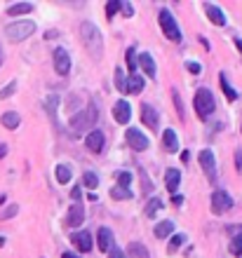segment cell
Here are the masks:
<instances>
[{
    "instance_id": "cell-35",
    "label": "cell",
    "mask_w": 242,
    "mask_h": 258,
    "mask_svg": "<svg viewBox=\"0 0 242 258\" xmlns=\"http://www.w3.org/2000/svg\"><path fill=\"white\" fill-rule=\"evenodd\" d=\"M136 52H134V47H129L127 49V68H129V73L134 75V71H136Z\"/></svg>"
},
{
    "instance_id": "cell-20",
    "label": "cell",
    "mask_w": 242,
    "mask_h": 258,
    "mask_svg": "<svg viewBox=\"0 0 242 258\" xmlns=\"http://www.w3.org/2000/svg\"><path fill=\"white\" fill-rule=\"evenodd\" d=\"M54 174H57V183L66 185L68 181H71V176H73V169H71L68 164H57V169H54Z\"/></svg>"
},
{
    "instance_id": "cell-4",
    "label": "cell",
    "mask_w": 242,
    "mask_h": 258,
    "mask_svg": "<svg viewBox=\"0 0 242 258\" xmlns=\"http://www.w3.org/2000/svg\"><path fill=\"white\" fill-rule=\"evenodd\" d=\"M33 31H35V24L31 19H19V21H12V24H7L5 26L7 40H12V42L26 40V38L33 35Z\"/></svg>"
},
{
    "instance_id": "cell-42",
    "label": "cell",
    "mask_w": 242,
    "mask_h": 258,
    "mask_svg": "<svg viewBox=\"0 0 242 258\" xmlns=\"http://www.w3.org/2000/svg\"><path fill=\"white\" fill-rule=\"evenodd\" d=\"M186 68H188L190 73H195V75L202 73V66H200V63H195V61H188V63H186Z\"/></svg>"
},
{
    "instance_id": "cell-47",
    "label": "cell",
    "mask_w": 242,
    "mask_h": 258,
    "mask_svg": "<svg viewBox=\"0 0 242 258\" xmlns=\"http://www.w3.org/2000/svg\"><path fill=\"white\" fill-rule=\"evenodd\" d=\"M172 202H174V204H183V195H174V197H172Z\"/></svg>"
},
{
    "instance_id": "cell-30",
    "label": "cell",
    "mask_w": 242,
    "mask_h": 258,
    "mask_svg": "<svg viewBox=\"0 0 242 258\" xmlns=\"http://www.w3.org/2000/svg\"><path fill=\"white\" fill-rule=\"evenodd\" d=\"M82 185L89 188V190H94L96 185H99V176H96L94 171H85V174H82Z\"/></svg>"
},
{
    "instance_id": "cell-32",
    "label": "cell",
    "mask_w": 242,
    "mask_h": 258,
    "mask_svg": "<svg viewBox=\"0 0 242 258\" xmlns=\"http://www.w3.org/2000/svg\"><path fill=\"white\" fill-rule=\"evenodd\" d=\"M172 99H174L176 113H179V117L183 120V115H186V108H183V101H181V96H179V89H172Z\"/></svg>"
},
{
    "instance_id": "cell-5",
    "label": "cell",
    "mask_w": 242,
    "mask_h": 258,
    "mask_svg": "<svg viewBox=\"0 0 242 258\" xmlns=\"http://www.w3.org/2000/svg\"><path fill=\"white\" fill-rule=\"evenodd\" d=\"M158 21H160L162 33L167 35L172 42H181L183 40L181 28H179V24H176V19L172 17V12H169V10H160V14H158Z\"/></svg>"
},
{
    "instance_id": "cell-26",
    "label": "cell",
    "mask_w": 242,
    "mask_h": 258,
    "mask_svg": "<svg viewBox=\"0 0 242 258\" xmlns=\"http://www.w3.org/2000/svg\"><path fill=\"white\" fill-rule=\"evenodd\" d=\"M127 251L132 258H151V253H148V249L141 244V242H132V244L127 246Z\"/></svg>"
},
{
    "instance_id": "cell-39",
    "label": "cell",
    "mask_w": 242,
    "mask_h": 258,
    "mask_svg": "<svg viewBox=\"0 0 242 258\" xmlns=\"http://www.w3.org/2000/svg\"><path fill=\"white\" fill-rule=\"evenodd\" d=\"M230 251L235 253V256H242V235L233 237V242H230Z\"/></svg>"
},
{
    "instance_id": "cell-8",
    "label": "cell",
    "mask_w": 242,
    "mask_h": 258,
    "mask_svg": "<svg viewBox=\"0 0 242 258\" xmlns=\"http://www.w3.org/2000/svg\"><path fill=\"white\" fill-rule=\"evenodd\" d=\"M233 209V197L228 195L226 190H214L212 192V211L214 214H226V211Z\"/></svg>"
},
{
    "instance_id": "cell-19",
    "label": "cell",
    "mask_w": 242,
    "mask_h": 258,
    "mask_svg": "<svg viewBox=\"0 0 242 258\" xmlns=\"http://www.w3.org/2000/svg\"><path fill=\"white\" fill-rule=\"evenodd\" d=\"M139 63H141L143 73H146L148 78H155V61H153V54H148V52L139 54Z\"/></svg>"
},
{
    "instance_id": "cell-45",
    "label": "cell",
    "mask_w": 242,
    "mask_h": 258,
    "mask_svg": "<svg viewBox=\"0 0 242 258\" xmlns=\"http://www.w3.org/2000/svg\"><path fill=\"white\" fill-rule=\"evenodd\" d=\"M71 197H73L75 202H78V200H80V197H82V190H80V185H78V188H73V190H71Z\"/></svg>"
},
{
    "instance_id": "cell-38",
    "label": "cell",
    "mask_w": 242,
    "mask_h": 258,
    "mask_svg": "<svg viewBox=\"0 0 242 258\" xmlns=\"http://www.w3.org/2000/svg\"><path fill=\"white\" fill-rule=\"evenodd\" d=\"M118 183H120V188H127L132 183V174L129 171H118Z\"/></svg>"
},
{
    "instance_id": "cell-6",
    "label": "cell",
    "mask_w": 242,
    "mask_h": 258,
    "mask_svg": "<svg viewBox=\"0 0 242 258\" xmlns=\"http://www.w3.org/2000/svg\"><path fill=\"white\" fill-rule=\"evenodd\" d=\"M198 160H200V167H202V171H205L207 181H209V183H216V160H214V153L205 148V150H200Z\"/></svg>"
},
{
    "instance_id": "cell-25",
    "label": "cell",
    "mask_w": 242,
    "mask_h": 258,
    "mask_svg": "<svg viewBox=\"0 0 242 258\" xmlns=\"http://www.w3.org/2000/svg\"><path fill=\"white\" fill-rule=\"evenodd\" d=\"M31 10H33L31 3H17V5L7 7V14H10V17H21V14H28Z\"/></svg>"
},
{
    "instance_id": "cell-24",
    "label": "cell",
    "mask_w": 242,
    "mask_h": 258,
    "mask_svg": "<svg viewBox=\"0 0 242 258\" xmlns=\"http://www.w3.org/2000/svg\"><path fill=\"white\" fill-rule=\"evenodd\" d=\"M162 209V200L160 197H151L146 204V209H143V216L146 218H155V214Z\"/></svg>"
},
{
    "instance_id": "cell-1",
    "label": "cell",
    "mask_w": 242,
    "mask_h": 258,
    "mask_svg": "<svg viewBox=\"0 0 242 258\" xmlns=\"http://www.w3.org/2000/svg\"><path fill=\"white\" fill-rule=\"evenodd\" d=\"M99 120V110H96V103L89 101V106H85L82 110H78L71 120H68V127H71V136H80L85 134L87 129L94 127V122Z\"/></svg>"
},
{
    "instance_id": "cell-23",
    "label": "cell",
    "mask_w": 242,
    "mask_h": 258,
    "mask_svg": "<svg viewBox=\"0 0 242 258\" xmlns=\"http://www.w3.org/2000/svg\"><path fill=\"white\" fill-rule=\"evenodd\" d=\"M19 122H21V117H19V113H17V110H7V113H3V127L17 129V127H19Z\"/></svg>"
},
{
    "instance_id": "cell-7",
    "label": "cell",
    "mask_w": 242,
    "mask_h": 258,
    "mask_svg": "<svg viewBox=\"0 0 242 258\" xmlns=\"http://www.w3.org/2000/svg\"><path fill=\"white\" fill-rule=\"evenodd\" d=\"M125 141H127V146L132 150H136V153H141V150H146L148 146H151L148 136H143V132H139V129H134V127H129L127 132H125Z\"/></svg>"
},
{
    "instance_id": "cell-16",
    "label": "cell",
    "mask_w": 242,
    "mask_h": 258,
    "mask_svg": "<svg viewBox=\"0 0 242 258\" xmlns=\"http://www.w3.org/2000/svg\"><path fill=\"white\" fill-rule=\"evenodd\" d=\"M96 246L104 253L113 249V232L108 230V228H99V232H96Z\"/></svg>"
},
{
    "instance_id": "cell-9",
    "label": "cell",
    "mask_w": 242,
    "mask_h": 258,
    "mask_svg": "<svg viewBox=\"0 0 242 258\" xmlns=\"http://www.w3.org/2000/svg\"><path fill=\"white\" fill-rule=\"evenodd\" d=\"M54 68H57V73L59 75H68V71H71V56H68V49L64 47H57L54 49Z\"/></svg>"
},
{
    "instance_id": "cell-29",
    "label": "cell",
    "mask_w": 242,
    "mask_h": 258,
    "mask_svg": "<svg viewBox=\"0 0 242 258\" xmlns=\"http://www.w3.org/2000/svg\"><path fill=\"white\" fill-rule=\"evenodd\" d=\"M115 87H118V92H120V94H125V92H127V78H125L122 66L115 68Z\"/></svg>"
},
{
    "instance_id": "cell-40",
    "label": "cell",
    "mask_w": 242,
    "mask_h": 258,
    "mask_svg": "<svg viewBox=\"0 0 242 258\" xmlns=\"http://www.w3.org/2000/svg\"><path fill=\"white\" fill-rule=\"evenodd\" d=\"M141 185H143V192L153 190V185H151V181H148V176H146V171H143V169H141Z\"/></svg>"
},
{
    "instance_id": "cell-43",
    "label": "cell",
    "mask_w": 242,
    "mask_h": 258,
    "mask_svg": "<svg viewBox=\"0 0 242 258\" xmlns=\"http://www.w3.org/2000/svg\"><path fill=\"white\" fill-rule=\"evenodd\" d=\"M108 258H127V256H125V251H122V249H118V246H113V249L108 251Z\"/></svg>"
},
{
    "instance_id": "cell-15",
    "label": "cell",
    "mask_w": 242,
    "mask_h": 258,
    "mask_svg": "<svg viewBox=\"0 0 242 258\" xmlns=\"http://www.w3.org/2000/svg\"><path fill=\"white\" fill-rule=\"evenodd\" d=\"M205 12H207V17H209V21L214 24V26H226V14H223V10L221 7H216V5H212V3H207L205 5Z\"/></svg>"
},
{
    "instance_id": "cell-46",
    "label": "cell",
    "mask_w": 242,
    "mask_h": 258,
    "mask_svg": "<svg viewBox=\"0 0 242 258\" xmlns=\"http://www.w3.org/2000/svg\"><path fill=\"white\" fill-rule=\"evenodd\" d=\"M5 155H7V146H5V143H0V160H3Z\"/></svg>"
},
{
    "instance_id": "cell-33",
    "label": "cell",
    "mask_w": 242,
    "mask_h": 258,
    "mask_svg": "<svg viewBox=\"0 0 242 258\" xmlns=\"http://www.w3.org/2000/svg\"><path fill=\"white\" fill-rule=\"evenodd\" d=\"M183 242H186V235H174V237H172V244H169V253H174V251H179V246L183 244Z\"/></svg>"
},
{
    "instance_id": "cell-48",
    "label": "cell",
    "mask_w": 242,
    "mask_h": 258,
    "mask_svg": "<svg viewBox=\"0 0 242 258\" xmlns=\"http://www.w3.org/2000/svg\"><path fill=\"white\" fill-rule=\"evenodd\" d=\"M235 47L242 52V38H237V35H235Z\"/></svg>"
},
{
    "instance_id": "cell-11",
    "label": "cell",
    "mask_w": 242,
    "mask_h": 258,
    "mask_svg": "<svg viewBox=\"0 0 242 258\" xmlns=\"http://www.w3.org/2000/svg\"><path fill=\"white\" fill-rule=\"evenodd\" d=\"M113 117L118 124H127L129 117H132V106H129V101H125V99H120V101L113 106Z\"/></svg>"
},
{
    "instance_id": "cell-2",
    "label": "cell",
    "mask_w": 242,
    "mask_h": 258,
    "mask_svg": "<svg viewBox=\"0 0 242 258\" xmlns=\"http://www.w3.org/2000/svg\"><path fill=\"white\" fill-rule=\"evenodd\" d=\"M80 35H82V42H85L87 52L94 56V59H99L101 52H104V38H101V31L92 24V21H82L80 24Z\"/></svg>"
},
{
    "instance_id": "cell-50",
    "label": "cell",
    "mask_w": 242,
    "mask_h": 258,
    "mask_svg": "<svg viewBox=\"0 0 242 258\" xmlns=\"http://www.w3.org/2000/svg\"><path fill=\"white\" fill-rule=\"evenodd\" d=\"M3 61H5V52H3V45H0V66H3Z\"/></svg>"
},
{
    "instance_id": "cell-28",
    "label": "cell",
    "mask_w": 242,
    "mask_h": 258,
    "mask_svg": "<svg viewBox=\"0 0 242 258\" xmlns=\"http://www.w3.org/2000/svg\"><path fill=\"white\" fill-rule=\"evenodd\" d=\"M143 89V78L141 75H129V80H127V92L129 94H139Z\"/></svg>"
},
{
    "instance_id": "cell-41",
    "label": "cell",
    "mask_w": 242,
    "mask_h": 258,
    "mask_svg": "<svg viewBox=\"0 0 242 258\" xmlns=\"http://www.w3.org/2000/svg\"><path fill=\"white\" fill-rule=\"evenodd\" d=\"M120 12L125 14V17H132V14H134V7L129 5V3H120Z\"/></svg>"
},
{
    "instance_id": "cell-17",
    "label": "cell",
    "mask_w": 242,
    "mask_h": 258,
    "mask_svg": "<svg viewBox=\"0 0 242 258\" xmlns=\"http://www.w3.org/2000/svg\"><path fill=\"white\" fill-rule=\"evenodd\" d=\"M162 146H165L167 153H176V150H179V141H176L174 129H165V132H162Z\"/></svg>"
},
{
    "instance_id": "cell-44",
    "label": "cell",
    "mask_w": 242,
    "mask_h": 258,
    "mask_svg": "<svg viewBox=\"0 0 242 258\" xmlns=\"http://www.w3.org/2000/svg\"><path fill=\"white\" fill-rule=\"evenodd\" d=\"M235 169L242 171V148L235 150Z\"/></svg>"
},
{
    "instance_id": "cell-22",
    "label": "cell",
    "mask_w": 242,
    "mask_h": 258,
    "mask_svg": "<svg viewBox=\"0 0 242 258\" xmlns=\"http://www.w3.org/2000/svg\"><path fill=\"white\" fill-rule=\"evenodd\" d=\"M219 82H221V89H223V94H226V99H228V101H235V99H237V92L230 87L228 73H219Z\"/></svg>"
},
{
    "instance_id": "cell-12",
    "label": "cell",
    "mask_w": 242,
    "mask_h": 258,
    "mask_svg": "<svg viewBox=\"0 0 242 258\" xmlns=\"http://www.w3.org/2000/svg\"><path fill=\"white\" fill-rule=\"evenodd\" d=\"M82 221H85V209L80 202H75L66 214V228H78V225H82Z\"/></svg>"
},
{
    "instance_id": "cell-34",
    "label": "cell",
    "mask_w": 242,
    "mask_h": 258,
    "mask_svg": "<svg viewBox=\"0 0 242 258\" xmlns=\"http://www.w3.org/2000/svg\"><path fill=\"white\" fill-rule=\"evenodd\" d=\"M14 89H17V82H7V85H5V87H3V89H0V99H10V96H12L14 94Z\"/></svg>"
},
{
    "instance_id": "cell-18",
    "label": "cell",
    "mask_w": 242,
    "mask_h": 258,
    "mask_svg": "<svg viewBox=\"0 0 242 258\" xmlns=\"http://www.w3.org/2000/svg\"><path fill=\"white\" fill-rule=\"evenodd\" d=\"M165 183H167L169 192H176V188H179V183H181V171L179 169H167V174H165Z\"/></svg>"
},
{
    "instance_id": "cell-51",
    "label": "cell",
    "mask_w": 242,
    "mask_h": 258,
    "mask_svg": "<svg viewBox=\"0 0 242 258\" xmlns=\"http://www.w3.org/2000/svg\"><path fill=\"white\" fill-rule=\"evenodd\" d=\"M61 258H78V256H75V253H68V251H66V253H64V256H61Z\"/></svg>"
},
{
    "instance_id": "cell-10",
    "label": "cell",
    "mask_w": 242,
    "mask_h": 258,
    "mask_svg": "<svg viewBox=\"0 0 242 258\" xmlns=\"http://www.w3.org/2000/svg\"><path fill=\"white\" fill-rule=\"evenodd\" d=\"M104 143H106V136H104V132H99V129H92V132H87V136H85V146H87V150H92V153H101V150H104Z\"/></svg>"
},
{
    "instance_id": "cell-31",
    "label": "cell",
    "mask_w": 242,
    "mask_h": 258,
    "mask_svg": "<svg viewBox=\"0 0 242 258\" xmlns=\"http://www.w3.org/2000/svg\"><path fill=\"white\" fill-rule=\"evenodd\" d=\"M111 197H113V200H132V190L115 185V188H111Z\"/></svg>"
},
{
    "instance_id": "cell-49",
    "label": "cell",
    "mask_w": 242,
    "mask_h": 258,
    "mask_svg": "<svg viewBox=\"0 0 242 258\" xmlns=\"http://www.w3.org/2000/svg\"><path fill=\"white\" fill-rule=\"evenodd\" d=\"M54 35H57V31H47V33H45V38H47V40H52Z\"/></svg>"
},
{
    "instance_id": "cell-14",
    "label": "cell",
    "mask_w": 242,
    "mask_h": 258,
    "mask_svg": "<svg viewBox=\"0 0 242 258\" xmlns=\"http://www.w3.org/2000/svg\"><path fill=\"white\" fill-rule=\"evenodd\" d=\"M71 242H73L78 249H80L82 253H87V251H92V235H89L87 230H78V232H73L71 235Z\"/></svg>"
},
{
    "instance_id": "cell-37",
    "label": "cell",
    "mask_w": 242,
    "mask_h": 258,
    "mask_svg": "<svg viewBox=\"0 0 242 258\" xmlns=\"http://www.w3.org/2000/svg\"><path fill=\"white\" fill-rule=\"evenodd\" d=\"M120 10V0H111L106 5V19H113V14Z\"/></svg>"
},
{
    "instance_id": "cell-13",
    "label": "cell",
    "mask_w": 242,
    "mask_h": 258,
    "mask_svg": "<svg viewBox=\"0 0 242 258\" xmlns=\"http://www.w3.org/2000/svg\"><path fill=\"white\" fill-rule=\"evenodd\" d=\"M158 120H160V115H158V110L151 106V103H141V122L146 124L148 129H158Z\"/></svg>"
},
{
    "instance_id": "cell-27",
    "label": "cell",
    "mask_w": 242,
    "mask_h": 258,
    "mask_svg": "<svg viewBox=\"0 0 242 258\" xmlns=\"http://www.w3.org/2000/svg\"><path fill=\"white\" fill-rule=\"evenodd\" d=\"M174 232V223L172 221H162V223L155 225V237L162 239V237H167V235H172Z\"/></svg>"
},
{
    "instance_id": "cell-36",
    "label": "cell",
    "mask_w": 242,
    "mask_h": 258,
    "mask_svg": "<svg viewBox=\"0 0 242 258\" xmlns=\"http://www.w3.org/2000/svg\"><path fill=\"white\" fill-rule=\"evenodd\" d=\"M17 211H19V207H17V204H10L5 211H0V221H7V218L17 216Z\"/></svg>"
},
{
    "instance_id": "cell-3",
    "label": "cell",
    "mask_w": 242,
    "mask_h": 258,
    "mask_svg": "<svg viewBox=\"0 0 242 258\" xmlns=\"http://www.w3.org/2000/svg\"><path fill=\"white\" fill-rule=\"evenodd\" d=\"M193 106H195V113L200 120H207L216 108V101H214V94L209 92L207 87H202L195 92V99H193Z\"/></svg>"
},
{
    "instance_id": "cell-21",
    "label": "cell",
    "mask_w": 242,
    "mask_h": 258,
    "mask_svg": "<svg viewBox=\"0 0 242 258\" xmlns=\"http://www.w3.org/2000/svg\"><path fill=\"white\" fill-rule=\"evenodd\" d=\"M57 103H59V96H57V94H50L47 101H45V108H47V115H50V120L54 122V127L59 129V122H57Z\"/></svg>"
}]
</instances>
